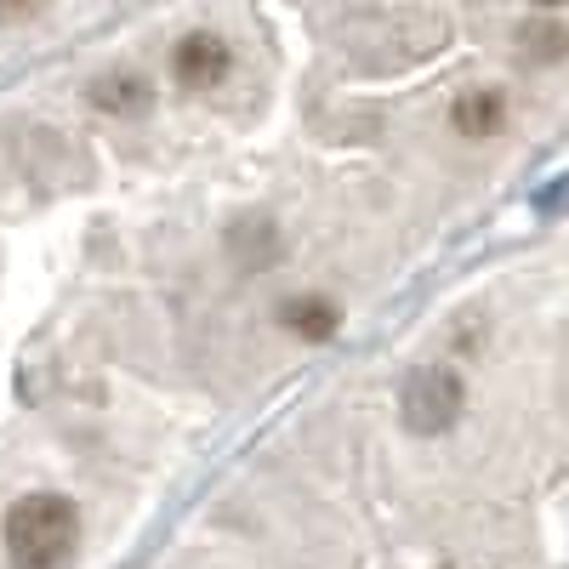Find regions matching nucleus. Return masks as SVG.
I'll return each instance as SVG.
<instances>
[{
    "label": "nucleus",
    "mask_w": 569,
    "mask_h": 569,
    "mask_svg": "<svg viewBox=\"0 0 569 569\" xmlns=\"http://www.w3.org/2000/svg\"><path fill=\"white\" fill-rule=\"evenodd\" d=\"M149 0H0V80L103 34Z\"/></svg>",
    "instance_id": "nucleus-3"
},
{
    "label": "nucleus",
    "mask_w": 569,
    "mask_h": 569,
    "mask_svg": "<svg viewBox=\"0 0 569 569\" xmlns=\"http://www.w3.org/2000/svg\"><path fill=\"white\" fill-rule=\"evenodd\" d=\"M126 569H569L563 222H507L313 370Z\"/></svg>",
    "instance_id": "nucleus-2"
},
{
    "label": "nucleus",
    "mask_w": 569,
    "mask_h": 569,
    "mask_svg": "<svg viewBox=\"0 0 569 569\" xmlns=\"http://www.w3.org/2000/svg\"><path fill=\"white\" fill-rule=\"evenodd\" d=\"M569 0H149L0 80V569H126L563 154Z\"/></svg>",
    "instance_id": "nucleus-1"
}]
</instances>
